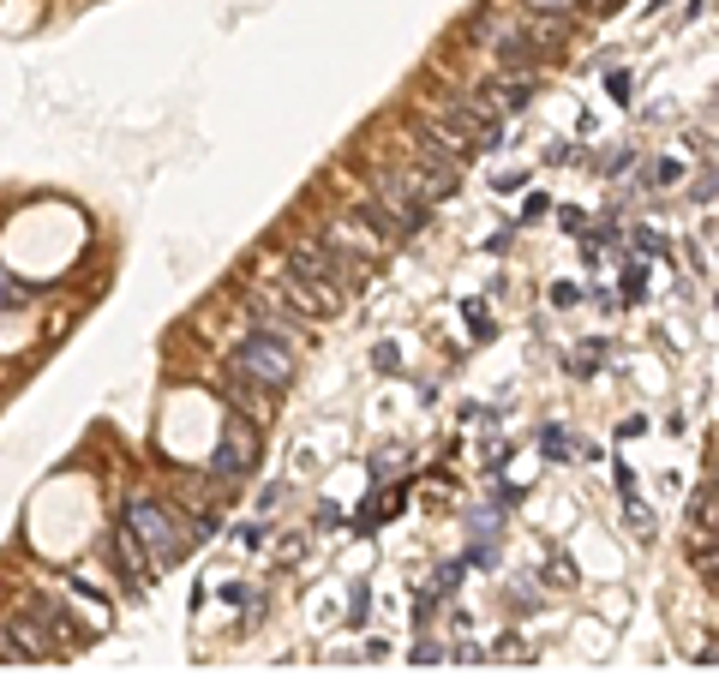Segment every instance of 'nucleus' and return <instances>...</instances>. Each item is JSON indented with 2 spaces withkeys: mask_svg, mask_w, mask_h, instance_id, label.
Returning <instances> with one entry per match:
<instances>
[{
  "mask_svg": "<svg viewBox=\"0 0 719 677\" xmlns=\"http://www.w3.org/2000/svg\"><path fill=\"white\" fill-rule=\"evenodd\" d=\"M126 527L144 540V552L156 564H174V557H186V546H193V527L174 516L168 504H156V498H126Z\"/></svg>",
  "mask_w": 719,
  "mask_h": 677,
  "instance_id": "f257e3e1",
  "label": "nucleus"
},
{
  "mask_svg": "<svg viewBox=\"0 0 719 677\" xmlns=\"http://www.w3.org/2000/svg\"><path fill=\"white\" fill-rule=\"evenodd\" d=\"M234 366L276 396V390L295 384V342H283V336H270V330H246L240 348H234Z\"/></svg>",
  "mask_w": 719,
  "mask_h": 677,
  "instance_id": "f03ea898",
  "label": "nucleus"
},
{
  "mask_svg": "<svg viewBox=\"0 0 719 677\" xmlns=\"http://www.w3.org/2000/svg\"><path fill=\"white\" fill-rule=\"evenodd\" d=\"M253 462H258V425H253V414L234 408L228 425H223V444H216V455H210V480L234 485V480L253 474Z\"/></svg>",
  "mask_w": 719,
  "mask_h": 677,
  "instance_id": "7ed1b4c3",
  "label": "nucleus"
},
{
  "mask_svg": "<svg viewBox=\"0 0 719 677\" xmlns=\"http://www.w3.org/2000/svg\"><path fill=\"white\" fill-rule=\"evenodd\" d=\"M54 654V636L37 612L0 617V666H37V659Z\"/></svg>",
  "mask_w": 719,
  "mask_h": 677,
  "instance_id": "20e7f679",
  "label": "nucleus"
},
{
  "mask_svg": "<svg viewBox=\"0 0 719 677\" xmlns=\"http://www.w3.org/2000/svg\"><path fill=\"white\" fill-rule=\"evenodd\" d=\"M246 312L258 318V330L283 336V342H295V336L306 330V324H312V318H306L295 300H288L283 288H253V294H246Z\"/></svg>",
  "mask_w": 719,
  "mask_h": 677,
  "instance_id": "39448f33",
  "label": "nucleus"
},
{
  "mask_svg": "<svg viewBox=\"0 0 719 677\" xmlns=\"http://www.w3.org/2000/svg\"><path fill=\"white\" fill-rule=\"evenodd\" d=\"M102 552L114 557V570H121V576H126V587H132V594H144V587H151V570H156V557L144 552V540L132 534L126 522H114L109 534H102Z\"/></svg>",
  "mask_w": 719,
  "mask_h": 677,
  "instance_id": "423d86ee",
  "label": "nucleus"
},
{
  "mask_svg": "<svg viewBox=\"0 0 719 677\" xmlns=\"http://www.w3.org/2000/svg\"><path fill=\"white\" fill-rule=\"evenodd\" d=\"M552 42L540 37V31H516V37H497V61H504V72H527L540 61V54H546Z\"/></svg>",
  "mask_w": 719,
  "mask_h": 677,
  "instance_id": "0eeeda50",
  "label": "nucleus"
},
{
  "mask_svg": "<svg viewBox=\"0 0 719 677\" xmlns=\"http://www.w3.org/2000/svg\"><path fill=\"white\" fill-rule=\"evenodd\" d=\"M228 408H240V414H258V408H264V396H270V390H264L258 384V378H246L240 372V366H228Z\"/></svg>",
  "mask_w": 719,
  "mask_h": 677,
  "instance_id": "6e6552de",
  "label": "nucleus"
},
{
  "mask_svg": "<svg viewBox=\"0 0 719 677\" xmlns=\"http://www.w3.org/2000/svg\"><path fill=\"white\" fill-rule=\"evenodd\" d=\"M522 7L534 12V19H576L582 0H522Z\"/></svg>",
  "mask_w": 719,
  "mask_h": 677,
  "instance_id": "1a4fd4ad",
  "label": "nucleus"
},
{
  "mask_svg": "<svg viewBox=\"0 0 719 677\" xmlns=\"http://www.w3.org/2000/svg\"><path fill=\"white\" fill-rule=\"evenodd\" d=\"M708 485H713V492H719V474H713V480H708Z\"/></svg>",
  "mask_w": 719,
  "mask_h": 677,
  "instance_id": "9d476101",
  "label": "nucleus"
}]
</instances>
